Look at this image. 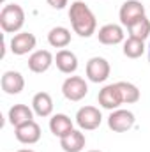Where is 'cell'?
Instances as JSON below:
<instances>
[{
  "instance_id": "6da1fadb",
  "label": "cell",
  "mask_w": 150,
  "mask_h": 152,
  "mask_svg": "<svg viewBox=\"0 0 150 152\" xmlns=\"http://www.w3.org/2000/svg\"><path fill=\"white\" fill-rule=\"evenodd\" d=\"M69 20H71L73 30H74L79 37H90L92 34H95L97 20H95L94 12L90 11V7H88L85 2L76 0V2L71 4Z\"/></svg>"
},
{
  "instance_id": "7a4b0ae2",
  "label": "cell",
  "mask_w": 150,
  "mask_h": 152,
  "mask_svg": "<svg viewBox=\"0 0 150 152\" xmlns=\"http://www.w3.org/2000/svg\"><path fill=\"white\" fill-rule=\"evenodd\" d=\"M25 25V11L18 4H7L0 11V27L5 34H14Z\"/></svg>"
},
{
  "instance_id": "3957f363",
  "label": "cell",
  "mask_w": 150,
  "mask_h": 152,
  "mask_svg": "<svg viewBox=\"0 0 150 152\" xmlns=\"http://www.w3.org/2000/svg\"><path fill=\"white\" fill-rule=\"evenodd\" d=\"M87 78L92 81V83H103L110 78L111 73V67H110V62L103 57H92L88 62H87Z\"/></svg>"
},
{
  "instance_id": "277c9868",
  "label": "cell",
  "mask_w": 150,
  "mask_h": 152,
  "mask_svg": "<svg viewBox=\"0 0 150 152\" xmlns=\"http://www.w3.org/2000/svg\"><path fill=\"white\" fill-rule=\"evenodd\" d=\"M62 94L67 101H81L88 94V85L81 76H69L62 83Z\"/></svg>"
},
{
  "instance_id": "5b68a950",
  "label": "cell",
  "mask_w": 150,
  "mask_h": 152,
  "mask_svg": "<svg viewBox=\"0 0 150 152\" xmlns=\"http://www.w3.org/2000/svg\"><path fill=\"white\" fill-rule=\"evenodd\" d=\"M101 122H103V115L95 106H83L76 113V124L79 126V129L94 131L101 126Z\"/></svg>"
},
{
  "instance_id": "8992f818",
  "label": "cell",
  "mask_w": 150,
  "mask_h": 152,
  "mask_svg": "<svg viewBox=\"0 0 150 152\" xmlns=\"http://www.w3.org/2000/svg\"><path fill=\"white\" fill-rule=\"evenodd\" d=\"M136 118H134V113L129 112V110H113L110 117H108V127L115 131V133H125L129 131L133 126H134Z\"/></svg>"
},
{
  "instance_id": "52a82bcc",
  "label": "cell",
  "mask_w": 150,
  "mask_h": 152,
  "mask_svg": "<svg viewBox=\"0 0 150 152\" xmlns=\"http://www.w3.org/2000/svg\"><path fill=\"white\" fill-rule=\"evenodd\" d=\"M97 101L103 108L106 110H118L120 104H124V99H122V94H120V88L117 83L113 85H106L104 88L99 90V96H97Z\"/></svg>"
},
{
  "instance_id": "ba28073f",
  "label": "cell",
  "mask_w": 150,
  "mask_h": 152,
  "mask_svg": "<svg viewBox=\"0 0 150 152\" xmlns=\"http://www.w3.org/2000/svg\"><path fill=\"white\" fill-rule=\"evenodd\" d=\"M141 16H145V5L140 0H127V2H124L122 7H120V12H118L120 23L124 27H129L133 21H136Z\"/></svg>"
},
{
  "instance_id": "9c48e42d",
  "label": "cell",
  "mask_w": 150,
  "mask_h": 152,
  "mask_svg": "<svg viewBox=\"0 0 150 152\" xmlns=\"http://www.w3.org/2000/svg\"><path fill=\"white\" fill-rule=\"evenodd\" d=\"M14 134H16V140L20 143L34 145L41 140V127L36 120H30V122H25V124L14 127Z\"/></svg>"
},
{
  "instance_id": "30bf717a",
  "label": "cell",
  "mask_w": 150,
  "mask_h": 152,
  "mask_svg": "<svg viewBox=\"0 0 150 152\" xmlns=\"http://www.w3.org/2000/svg\"><path fill=\"white\" fill-rule=\"evenodd\" d=\"M36 44H37V39L34 34H30V32H20V34H14L12 39H11V42H9V46H11V51L14 53V55H27L28 51H32L34 48H36Z\"/></svg>"
},
{
  "instance_id": "8fae6325",
  "label": "cell",
  "mask_w": 150,
  "mask_h": 152,
  "mask_svg": "<svg viewBox=\"0 0 150 152\" xmlns=\"http://www.w3.org/2000/svg\"><path fill=\"white\" fill-rule=\"evenodd\" d=\"M0 87L5 94L16 96L25 88V78L18 71H5L2 75V80H0Z\"/></svg>"
},
{
  "instance_id": "7c38bea8",
  "label": "cell",
  "mask_w": 150,
  "mask_h": 152,
  "mask_svg": "<svg viewBox=\"0 0 150 152\" xmlns=\"http://www.w3.org/2000/svg\"><path fill=\"white\" fill-rule=\"evenodd\" d=\"M53 62H55V58L48 50H37L28 57V69L32 73L41 75V73H46Z\"/></svg>"
},
{
  "instance_id": "4fadbf2b",
  "label": "cell",
  "mask_w": 150,
  "mask_h": 152,
  "mask_svg": "<svg viewBox=\"0 0 150 152\" xmlns=\"http://www.w3.org/2000/svg\"><path fill=\"white\" fill-rule=\"evenodd\" d=\"M124 36H125V34H124V28H122L120 25H117V23H108V25L101 27V28H99V34H97L99 42L108 44V46H113V44L122 42V41H124Z\"/></svg>"
},
{
  "instance_id": "5bb4252c",
  "label": "cell",
  "mask_w": 150,
  "mask_h": 152,
  "mask_svg": "<svg viewBox=\"0 0 150 152\" xmlns=\"http://www.w3.org/2000/svg\"><path fill=\"white\" fill-rule=\"evenodd\" d=\"M55 64L60 73L64 75H73L78 69V57L69 50H60L55 57Z\"/></svg>"
},
{
  "instance_id": "9a60e30c",
  "label": "cell",
  "mask_w": 150,
  "mask_h": 152,
  "mask_svg": "<svg viewBox=\"0 0 150 152\" xmlns=\"http://www.w3.org/2000/svg\"><path fill=\"white\" fill-rule=\"evenodd\" d=\"M85 143H87L85 134L81 131H76V129H73L64 138H60V147L64 152H81L85 149Z\"/></svg>"
},
{
  "instance_id": "2e32d148",
  "label": "cell",
  "mask_w": 150,
  "mask_h": 152,
  "mask_svg": "<svg viewBox=\"0 0 150 152\" xmlns=\"http://www.w3.org/2000/svg\"><path fill=\"white\" fill-rule=\"evenodd\" d=\"M73 129H74V127H73V120H71L66 113H57L50 118V131H51L55 136H58V138H64V136L69 134Z\"/></svg>"
},
{
  "instance_id": "e0dca14e",
  "label": "cell",
  "mask_w": 150,
  "mask_h": 152,
  "mask_svg": "<svg viewBox=\"0 0 150 152\" xmlns=\"http://www.w3.org/2000/svg\"><path fill=\"white\" fill-rule=\"evenodd\" d=\"M11 126L18 127L25 122H30L34 120V110H30L27 104H14L11 110H9V115H7Z\"/></svg>"
},
{
  "instance_id": "ac0fdd59",
  "label": "cell",
  "mask_w": 150,
  "mask_h": 152,
  "mask_svg": "<svg viewBox=\"0 0 150 152\" xmlns=\"http://www.w3.org/2000/svg\"><path fill=\"white\" fill-rule=\"evenodd\" d=\"M32 110L39 117H50L53 112V99L48 92H37L32 99Z\"/></svg>"
},
{
  "instance_id": "d6986e66",
  "label": "cell",
  "mask_w": 150,
  "mask_h": 152,
  "mask_svg": "<svg viewBox=\"0 0 150 152\" xmlns=\"http://www.w3.org/2000/svg\"><path fill=\"white\" fill-rule=\"evenodd\" d=\"M127 30H129V37L145 41V39L150 37V20L147 16H141V18H138L136 21H133V23L127 27Z\"/></svg>"
},
{
  "instance_id": "ffe728a7",
  "label": "cell",
  "mask_w": 150,
  "mask_h": 152,
  "mask_svg": "<svg viewBox=\"0 0 150 152\" xmlns=\"http://www.w3.org/2000/svg\"><path fill=\"white\" fill-rule=\"evenodd\" d=\"M48 42L53 48H66L71 42V30L66 27H53L48 34Z\"/></svg>"
},
{
  "instance_id": "44dd1931",
  "label": "cell",
  "mask_w": 150,
  "mask_h": 152,
  "mask_svg": "<svg viewBox=\"0 0 150 152\" xmlns=\"http://www.w3.org/2000/svg\"><path fill=\"white\" fill-rule=\"evenodd\" d=\"M118 88H120V94H122V99L124 103L127 104H133V103H138L140 101V88L134 85V83H129V81H118L117 83Z\"/></svg>"
},
{
  "instance_id": "7402d4cb",
  "label": "cell",
  "mask_w": 150,
  "mask_h": 152,
  "mask_svg": "<svg viewBox=\"0 0 150 152\" xmlns=\"http://www.w3.org/2000/svg\"><path fill=\"white\" fill-rule=\"evenodd\" d=\"M145 53V44L143 41L134 37H127L124 41V55L127 58H140Z\"/></svg>"
},
{
  "instance_id": "603a6c76",
  "label": "cell",
  "mask_w": 150,
  "mask_h": 152,
  "mask_svg": "<svg viewBox=\"0 0 150 152\" xmlns=\"http://www.w3.org/2000/svg\"><path fill=\"white\" fill-rule=\"evenodd\" d=\"M67 2H69V0H48V4H50L53 9H64V7L67 5Z\"/></svg>"
},
{
  "instance_id": "cb8c5ba5",
  "label": "cell",
  "mask_w": 150,
  "mask_h": 152,
  "mask_svg": "<svg viewBox=\"0 0 150 152\" xmlns=\"http://www.w3.org/2000/svg\"><path fill=\"white\" fill-rule=\"evenodd\" d=\"M18 152H34V151H30V149H21V151H18Z\"/></svg>"
},
{
  "instance_id": "d4e9b609",
  "label": "cell",
  "mask_w": 150,
  "mask_h": 152,
  "mask_svg": "<svg viewBox=\"0 0 150 152\" xmlns=\"http://www.w3.org/2000/svg\"><path fill=\"white\" fill-rule=\"evenodd\" d=\"M149 60H150V44H149Z\"/></svg>"
},
{
  "instance_id": "484cf974",
  "label": "cell",
  "mask_w": 150,
  "mask_h": 152,
  "mask_svg": "<svg viewBox=\"0 0 150 152\" xmlns=\"http://www.w3.org/2000/svg\"><path fill=\"white\" fill-rule=\"evenodd\" d=\"M88 152H103V151H88Z\"/></svg>"
},
{
  "instance_id": "4316f807",
  "label": "cell",
  "mask_w": 150,
  "mask_h": 152,
  "mask_svg": "<svg viewBox=\"0 0 150 152\" xmlns=\"http://www.w3.org/2000/svg\"><path fill=\"white\" fill-rule=\"evenodd\" d=\"M0 2H5V0H0Z\"/></svg>"
}]
</instances>
